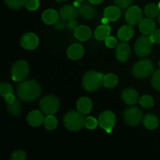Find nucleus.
Instances as JSON below:
<instances>
[{
    "mask_svg": "<svg viewBox=\"0 0 160 160\" xmlns=\"http://www.w3.org/2000/svg\"><path fill=\"white\" fill-rule=\"evenodd\" d=\"M42 93V87L34 80H27L22 81L17 86V96L22 101L31 102L37 100Z\"/></svg>",
    "mask_w": 160,
    "mask_h": 160,
    "instance_id": "f257e3e1",
    "label": "nucleus"
},
{
    "mask_svg": "<svg viewBox=\"0 0 160 160\" xmlns=\"http://www.w3.org/2000/svg\"><path fill=\"white\" fill-rule=\"evenodd\" d=\"M102 73L94 71H88L84 74L82 79V85L86 91L90 92H96L103 84Z\"/></svg>",
    "mask_w": 160,
    "mask_h": 160,
    "instance_id": "f03ea898",
    "label": "nucleus"
},
{
    "mask_svg": "<svg viewBox=\"0 0 160 160\" xmlns=\"http://www.w3.org/2000/svg\"><path fill=\"white\" fill-rule=\"evenodd\" d=\"M84 117L79 111L72 110L67 112L63 117L66 128L70 131H78L84 126Z\"/></svg>",
    "mask_w": 160,
    "mask_h": 160,
    "instance_id": "7ed1b4c3",
    "label": "nucleus"
},
{
    "mask_svg": "<svg viewBox=\"0 0 160 160\" xmlns=\"http://www.w3.org/2000/svg\"><path fill=\"white\" fill-rule=\"evenodd\" d=\"M154 70V65L149 59H142L136 62L132 67L131 73L138 79H145L148 78Z\"/></svg>",
    "mask_w": 160,
    "mask_h": 160,
    "instance_id": "20e7f679",
    "label": "nucleus"
},
{
    "mask_svg": "<svg viewBox=\"0 0 160 160\" xmlns=\"http://www.w3.org/2000/svg\"><path fill=\"white\" fill-rule=\"evenodd\" d=\"M60 102L59 98L54 95H46L41 99L39 107L45 115H53L59 109Z\"/></svg>",
    "mask_w": 160,
    "mask_h": 160,
    "instance_id": "39448f33",
    "label": "nucleus"
},
{
    "mask_svg": "<svg viewBox=\"0 0 160 160\" xmlns=\"http://www.w3.org/2000/svg\"><path fill=\"white\" fill-rule=\"evenodd\" d=\"M123 120L129 126L135 127L140 124L143 120L142 110L136 106H131L125 109L123 112Z\"/></svg>",
    "mask_w": 160,
    "mask_h": 160,
    "instance_id": "423d86ee",
    "label": "nucleus"
},
{
    "mask_svg": "<svg viewBox=\"0 0 160 160\" xmlns=\"http://www.w3.org/2000/svg\"><path fill=\"white\" fill-rule=\"evenodd\" d=\"M29 65L25 60H19L15 62L11 70V78L12 81H22L28 77L29 73Z\"/></svg>",
    "mask_w": 160,
    "mask_h": 160,
    "instance_id": "0eeeda50",
    "label": "nucleus"
},
{
    "mask_svg": "<svg viewBox=\"0 0 160 160\" xmlns=\"http://www.w3.org/2000/svg\"><path fill=\"white\" fill-rule=\"evenodd\" d=\"M152 42L149 37L142 35L138 38L134 45V51L139 57H145L150 54L152 48Z\"/></svg>",
    "mask_w": 160,
    "mask_h": 160,
    "instance_id": "6e6552de",
    "label": "nucleus"
},
{
    "mask_svg": "<svg viewBox=\"0 0 160 160\" xmlns=\"http://www.w3.org/2000/svg\"><path fill=\"white\" fill-rule=\"evenodd\" d=\"M98 124L107 133H111L116 123V116L111 111H104L98 117Z\"/></svg>",
    "mask_w": 160,
    "mask_h": 160,
    "instance_id": "1a4fd4ad",
    "label": "nucleus"
},
{
    "mask_svg": "<svg viewBox=\"0 0 160 160\" xmlns=\"http://www.w3.org/2000/svg\"><path fill=\"white\" fill-rule=\"evenodd\" d=\"M131 54V46L127 42H121L116 46L115 56L120 62H125L130 59Z\"/></svg>",
    "mask_w": 160,
    "mask_h": 160,
    "instance_id": "9d476101",
    "label": "nucleus"
},
{
    "mask_svg": "<svg viewBox=\"0 0 160 160\" xmlns=\"http://www.w3.org/2000/svg\"><path fill=\"white\" fill-rule=\"evenodd\" d=\"M125 18L128 24L132 26L138 24L142 19V9L138 6H132L127 11Z\"/></svg>",
    "mask_w": 160,
    "mask_h": 160,
    "instance_id": "9b49d317",
    "label": "nucleus"
},
{
    "mask_svg": "<svg viewBox=\"0 0 160 160\" xmlns=\"http://www.w3.org/2000/svg\"><path fill=\"white\" fill-rule=\"evenodd\" d=\"M39 38L34 33H28L22 36L20 39V45L24 49L33 50L38 47Z\"/></svg>",
    "mask_w": 160,
    "mask_h": 160,
    "instance_id": "f8f14e48",
    "label": "nucleus"
},
{
    "mask_svg": "<svg viewBox=\"0 0 160 160\" xmlns=\"http://www.w3.org/2000/svg\"><path fill=\"white\" fill-rule=\"evenodd\" d=\"M78 9L81 17H82L85 20H93L97 16L96 10L91 2L81 3Z\"/></svg>",
    "mask_w": 160,
    "mask_h": 160,
    "instance_id": "ddd939ff",
    "label": "nucleus"
},
{
    "mask_svg": "<svg viewBox=\"0 0 160 160\" xmlns=\"http://www.w3.org/2000/svg\"><path fill=\"white\" fill-rule=\"evenodd\" d=\"M78 9L77 7L72 5H64L60 8L59 10V17L64 20H74L78 15Z\"/></svg>",
    "mask_w": 160,
    "mask_h": 160,
    "instance_id": "4468645a",
    "label": "nucleus"
},
{
    "mask_svg": "<svg viewBox=\"0 0 160 160\" xmlns=\"http://www.w3.org/2000/svg\"><path fill=\"white\" fill-rule=\"evenodd\" d=\"M121 98L126 104L131 106L135 105L139 101L138 93L133 88L124 89L121 93Z\"/></svg>",
    "mask_w": 160,
    "mask_h": 160,
    "instance_id": "2eb2a0df",
    "label": "nucleus"
},
{
    "mask_svg": "<svg viewBox=\"0 0 160 160\" xmlns=\"http://www.w3.org/2000/svg\"><path fill=\"white\" fill-rule=\"evenodd\" d=\"M139 30L141 32L145 35H149L156 30V23L155 21L150 17L142 18L140 23H138Z\"/></svg>",
    "mask_w": 160,
    "mask_h": 160,
    "instance_id": "dca6fc26",
    "label": "nucleus"
},
{
    "mask_svg": "<svg viewBox=\"0 0 160 160\" xmlns=\"http://www.w3.org/2000/svg\"><path fill=\"white\" fill-rule=\"evenodd\" d=\"M84 54V48L81 44L75 43L69 47L67 50V56L72 60H78Z\"/></svg>",
    "mask_w": 160,
    "mask_h": 160,
    "instance_id": "f3484780",
    "label": "nucleus"
},
{
    "mask_svg": "<svg viewBox=\"0 0 160 160\" xmlns=\"http://www.w3.org/2000/svg\"><path fill=\"white\" fill-rule=\"evenodd\" d=\"M27 120L29 125L32 127H38L44 123L43 112L39 110H33L28 113Z\"/></svg>",
    "mask_w": 160,
    "mask_h": 160,
    "instance_id": "a211bd4d",
    "label": "nucleus"
},
{
    "mask_svg": "<svg viewBox=\"0 0 160 160\" xmlns=\"http://www.w3.org/2000/svg\"><path fill=\"white\" fill-rule=\"evenodd\" d=\"M78 110L83 115H87L90 113L92 110V102L90 98L87 97H81L77 102Z\"/></svg>",
    "mask_w": 160,
    "mask_h": 160,
    "instance_id": "6ab92c4d",
    "label": "nucleus"
},
{
    "mask_svg": "<svg viewBox=\"0 0 160 160\" xmlns=\"http://www.w3.org/2000/svg\"><path fill=\"white\" fill-rule=\"evenodd\" d=\"M134 34V30L132 25H124L119 29L117 36L122 42H128L133 38Z\"/></svg>",
    "mask_w": 160,
    "mask_h": 160,
    "instance_id": "aec40b11",
    "label": "nucleus"
},
{
    "mask_svg": "<svg viewBox=\"0 0 160 160\" xmlns=\"http://www.w3.org/2000/svg\"><path fill=\"white\" fill-rule=\"evenodd\" d=\"M92 30L87 26H79L74 30V36L78 40L81 42L88 41L92 37Z\"/></svg>",
    "mask_w": 160,
    "mask_h": 160,
    "instance_id": "412c9836",
    "label": "nucleus"
},
{
    "mask_svg": "<svg viewBox=\"0 0 160 160\" xmlns=\"http://www.w3.org/2000/svg\"><path fill=\"white\" fill-rule=\"evenodd\" d=\"M59 14L53 9H48L44 11L42 15V19L46 24H55L59 20Z\"/></svg>",
    "mask_w": 160,
    "mask_h": 160,
    "instance_id": "4be33fe9",
    "label": "nucleus"
},
{
    "mask_svg": "<svg viewBox=\"0 0 160 160\" xmlns=\"http://www.w3.org/2000/svg\"><path fill=\"white\" fill-rule=\"evenodd\" d=\"M120 16H121V10L120 8L117 6H109L104 10V17L109 21H116L120 18Z\"/></svg>",
    "mask_w": 160,
    "mask_h": 160,
    "instance_id": "5701e85b",
    "label": "nucleus"
},
{
    "mask_svg": "<svg viewBox=\"0 0 160 160\" xmlns=\"http://www.w3.org/2000/svg\"><path fill=\"white\" fill-rule=\"evenodd\" d=\"M144 126L148 130H155L159 126V119L155 114L148 113L143 118Z\"/></svg>",
    "mask_w": 160,
    "mask_h": 160,
    "instance_id": "b1692460",
    "label": "nucleus"
},
{
    "mask_svg": "<svg viewBox=\"0 0 160 160\" xmlns=\"http://www.w3.org/2000/svg\"><path fill=\"white\" fill-rule=\"evenodd\" d=\"M111 32L110 27L107 24H103L98 26L95 31V37L97 40H106L109 36Z\"/></svg>",
    "mask_w": 160,
    "mask_h": 160,
    "instance_id": "393cba45",
    "label": "nucleus"
},
{
    "mask_svg": "<svg viewBox=\"0 0 160 160\" xmlns=\"http://www.w3.org/2000/svg\"><path fill=\"white\" fill-rule=\"evenodd\" d=\"M7 111L12 117H18L22 112V106L18 98H15L12 102L7 104Z\"/></svg>",
    "mask_w": 160,
    "mask_h": 160,
    "instance_id": "a878e982",
    "label": "nucleus"
},
{
    "mask_svg": "<svg viewBox=\"0 0 160 160\" xmlns=\"http://www.w3.org/2000/svg\"><path fill=\"white\" fill-rule=\"evenodd\" d=\"M119 78L114 73H108L104 75L103 78V85L108 88H115L118 84Z\"/></svg>",
    "mask_w": 160,
    "mask_h": 160,
    "instance_id": "bb28decb",
    "label": "nucleus"
},
{
    "mask_svg": "<svg viewBox=\"0 0 160 160\" xmlns=\"http://www.w3.org/2000/svg\"><path fill=\"white\" fill-rule=\"evenodd\" d=\"M145 15L150 18H154L159 16L160 13V9L159 6L154 3H150L148 4L145 8Z\"/></svg>",
    "mask_w": 160,
    "mask_h": 160,
    "instance_id": "cd10ccee",
    "label": "nucleus"
},
{
    "mask_svg": "<svg viewBox=\"0 0 160 160\" xmlns=\"http://www.w3.org/2000/svg\"><path fill=\"white\" fill-rule=\"evenodd\" d=\"M44 127L48 131H53L56 128L58 124L57 120L53 115H47L44 120Z\"/></svg>",
    "mask_w": 160,
    "mask_h": 160,
    "instance_id": "c85d7f7f",
    "label": "nucleus"
},
{
    "mask_svg": "<svg viewBox=\"0 0 160 160\" xmlns=\"http://www.w3.org/2000/svg\"><path fill=\"white\" fill-rule=\"evenodd\" d=\"M5 3L10 9L18 10L25 6L26 0H5Z\"/></svg>",
    "mask_w": 160,
    "mask_h": 160,
    "instance_id": "c756f323",
    "label": "nucleus"
},
{
    "mask_svg": "<svg viewBox=\"0 0 160 160\" xmlns=\"http://www.w3.org/2000/svg\"><path fill=\"white\" fill-rule=\"evenodd\" d=\"M138 102L144 109H150L154 105V99L150 95H143L139 98Z\"/></svg>",
    "mask_w": 160,
    "mask_h": 160,
    "instance_id": "7c9ffc66",
    "label": "nucleus"
},
{
    "mask_svg": "<svg viewBox=\"0 0 160 160\" xmlns=\"http://www.w3.org/2000/svg\"><path fill=\"white\" fill-rule=\"evenodd\" d=\"M151 84L153 88L160 92V69L156 70L153 73L152 77L151 78Z\"/></svg>",
    "mask_w": 160,
    "mask_h": 160,
    "instance_id": "2f4dec72",
    "label": "nucleus"
},
{
    "mask_svg": "<svg viewBox=\"0 0 160 160\" xmlns=\"http://www.w3.org/2000/svg\"><path fill=\"white\" fill-rule=\"evenodd\" d=\"M98 124V120H97L96 119L92 117H86L84 119V127H85L87 129L89 130H94L97 128Z\"/></svg>",
    "mask_w": 160,
    "mask_h": 160,
    "instance_id": "473e14b6",
    "label": "nucleus"
},
{
    "mask_svg": "<svg viewBox=\"0 0 160 160\" xmlns=\"http://www.w3.org/2000/svg\"><path fill=\"white\" fill-rule=\"evenodd\" d=\"M12 92H13V89L9 83L2 82L0 84V95L2 97L6 96L9 93H12Z\"/></svg>",
    "mask_w": 160,
    "mask_h": 160,
    "instance_id": "72a5a7b5",
    "label": "nucleus"
},
{
    "mask_svg": "<svg viewBox=\"0 0 160 160\" xmlns=\"http://www.w3.org/2000/svg\"><path fill=\"white\" fill-rule=\"evenodd\" d=\"M40 6L39 0H26L25 6L30 11H35Z\"/></svg>",
    "mask_w": 160,
    "mask_h": 160,
    "instance_id": "f704fd0d",
    "label": "nucleus"
},
{
    "mask_svg": "<svg viewBox=\"0 0 160 160\" xmlns=\"http://www.w3.org/2000/svg\"><path fill=\"white\" fill-rule=\"evenodd\" d=\"M26 159V152L22 150H17V151L13 152L10 156L11 160H25Z\"/></svg>",
    "mask_w": 160,
    "mask_h": 160,
    "instance_id": "c9c22d12",
    "label": "nucleus"
},
{
    "mask_svg": "<svg viewBox=\"0 0 160 160\" xmlns=\"http://www.w3.org/2000/svg\"><path fill=\"white\" fill-rule=\"evenodd\" d=\"M134 0H114L116 6H118L119 8L122 9H124L126 8L129 7L132 4Z\"/></svg>",
    "mask_w": 160,
    "mask_h": 160,
    "instance_id": "e433bc0d",
    "label": "nucleus"
},
{
    "mask_svg": "<svg viewBox=\"0 0 160 160\" xmlns=\"http://www.w3.org/2000/svg\"><path fill=\"white\" fill-rule=\"evenodd\" d=\"M105 44H106V45L109 48H115L117 45V39L116 38L112 37V36H109V37L105 40Z\"/></svg>",
    "mask_w": 160,
    "mask_h": 160,
    "instance_id": "4c0bfd02",
    "label": "nucleus"
},
{
    "mask_svg": "<svg viewBox=\"0 0 160 160\" xmlns=\"http://www.w3.org/2000/svg\"><path fill=\"white\" fill-rule=\"evenodd\" d=\"M152 43L160 44V29L155 30L149 36Z\"/></svg>",
    "mask_w": 160,
    "mask_h": 160,
    "instance_id": "58836bf2",
    "label": "nucleus"
},
{
    "mask_svg": "<svg viewBox=\"0 0 160 160\" xmlns=\"http://www.w3.org/2000/svg\"><path fill=\"white\" fill-rule=\"evenodd\" d=\"M67 27L69 30H70V31H73V30H75L78 27V22H77L75 20H68V22L67 23Z\"/></svg>",
    "mask_w": 160,
    "mask_h": 160,
    "instance_id": "ea45409f",
    "label": "nucleus"
},
{
    "mask_svg": "<svg viewBox=\"0 0 160 160\" xmlns=\"http://www.w3.org/2000/svg\"><path fill=\"white\" fill-rule=\"evenodd\" d=\"M67 26V23L64 22V20H58V21L55 23V28L57 30H62Z\"/></svg>",
    "mask_w": 160,
    "mask_h": 160,
    "instance_id": "a19ab883",
    "label": "nucleus"
},
{
    "mask_svg": "<svg viewBox=\"0 0 160 160\" xmlns=\"http://www.w3.org/2000/svg\"><path fill=\"white\" fill-rule=\"evenodd\" d=\"M5 99V102H6V104H8V103H11L12 102L15 100V96L13 95V94L12 93H9L8 94V95H6V96L3 97Z\"/></svg>",
    "mask_w": 160,
    "mask_h": 160,
    "instance_id": "79ce46f5",
    "label": "nucleus"
},
{
    "mask_svg": "<svg viewBox=\"0 0 160 160\" xmlns=\"http://www.w3.org/2000/svg\"><path fill=\"white\" fill-rule=\"evenodd\" d=\"M104 1V0H88L89 2H91L92 4H100V3H102V2Z\"/></svg>",
    "mask_w": 160,
    "mask_h": 160,
    "instance_id": "37998d69",
    "label": "nucleus"
},
{
    "mask_svg": "<svg viewBox=\"0 0 160 160\" xmlns=\"http://www.w3.org/2000/svg\"><path fill=\"white\" fill-rule=\"evenodd\" d=\"M109 20H108L107 18H106V17H103L102 19V23L103 24H107L108 22H109Z\"/></svg>",
    "mask_w": 160,
    "mask_h": 160,
    "instance_id": "c03bdc74",
    "label": "nucleus"
},
{
    "mask_svg": "<svg viewBox=\"0 0 160 160\" xmlns=\"http://www.w3.org/2000/svg\"><path fill=\"white\" fill-rule=\"evenodd\" d=\"M56 1L58 2H66L67 0H56Z\"/></svg>",
    "mask_w": 160,
    "mask_h": 160,
    "instance_id": "a18cd8bd",
    "label": "nucleus"
},
{
    "mask_svg": "<svg viewBox=\"0 0 160 160\" xmlns=\"http://www.w3.org/2000/svg\"><path fill=\"white\" fill-rule=\"evenodd\" d=\"M158 22H159V24L160 25V13L158 16Z\"/></svg>",
    "mask_w": 160,
    "mask_h": 160,
    "instance_id": "49530a36",
    "label": "nucleus"
},
{
    "mask_svg": "<svg viewBox=\"0 0 160 160\" xmlns=\"http://www.w3.org/2000/svg\"><path fill=\"white\" fill-rule=\"evenodd\" d=\"M75 1H78L79 2H84L85 0H75Z\"/></svg>",
    "mask_w": 160,
    "mask_h": 160,
    "instance_id": "de8ad7c7",
    "label": "nucleus"
},
{
    "mask_svg": "<svg viewBox=\"0 0 160 160\" xmlns=\"http://www.w3.org/2000/svg\"><path fill=\"white\" fill-rule=\"evenodd\" d=\"M158 6H159V9H160V2H159V5H158Z\"/></svg>",
    "mask_w": 160,
    "mask_h": 160,
    "instance_id": "09e8293b",
    "label": "nucleus"
},
{
    "mask_svg": "<svg viewBox=\"0 0 160 160\" xmlns=\"http://www.w3.org/2000/svg\"><path fill=\"white\" fill-rule=\"evenodd\" d=\"M159 67H160V61H159Z\"/></svg>",
    "mask_w": 160,
    "mask_h": 160,
    "instance_id": "8fccbe9b",
    "label": "nucleus"
}]
</instances>
